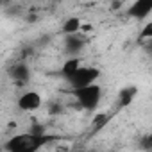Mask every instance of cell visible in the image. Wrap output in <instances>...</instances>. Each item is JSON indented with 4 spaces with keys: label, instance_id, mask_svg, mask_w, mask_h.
I'll use <instances>...</instances> for the list:
<instances>
[{
    "label": "cell",
    "instance_id": "1",
    "mask_svg": "<svg viewBox=\"0 0 152 152\" xmlns=\"http://www.w3.org/2000/svg\"><path fill=\"white\" fill-rule=\"evenodd\" d=\"M45 141H47L45 136H38V134L29 132V134H22V136L11 138V140L4 145V148L9 150V152H34V150H38Z\"/></svg>",
    "mask_w": 152,
    "mask_h": 152
},
{
    "label": "cell",
    "instance_id": "2",
    "mask_svg": "<svg viewBox=\"0 0 152 152\" xmlns=\"http://www.w3.org/2000/svg\"><path fill=\"white\" fill-rule=\"evenodd\" d=\"M99 77H100V70L99 68H95V66H81L73 75H70L66 81H68L70 88L75 91L79 88H84V86H90V84L97 83Z\"/></svg>",
    "mask_w": 152,
    "mask_h": 152
},
{
    "label": "cell",
    "instance_id": "3",
    "mask_svg": "<svg viewBox=\"0 0 152 152\" xmlns=\"http://www.w3.org/2000/svg\"><path fill=\"white\" fill-rule=\"evenodd\" d=\"M75 99H77V102L84 109H90V111L97 109V106L102 99V88L97 83L84 86V88H79V90H75Z\"/></svg>",
    "mask_w": 152,
    "mask_h": 152
},
{
    "label": "cell",
    "instance_id": "4",
    "mask_svg": "<svg viewBox=\"0 0 152 152\" xmlns=\"http://www.w3.org/2000/svg\"><path fill=\"white\" fill-rule=\"evenodd\" d=\"M152 13V0H134L127 15L134 20H145Z\"/></svg>",
    "mask_w": 152,
    "mask_h": 152
},
{
    "label": "cell",
    "instance_id": "5",
    "mask_svg": "<svg viewBox=\"0 0 152 152\" xmlns=\"http://www.w3.org/2000/svg\"><path fill=\"white\" fill-rule=\"evenodd\" d=\"M16 104L22 111H36L41 106V95L38 91H25L23 95H20Z\"/></svg>",
    "mask_w": 152,
    "mask_h": 152
},
{
    "label": "cell",
    "instance_id": "6",
    "mask_svg": "<svg viewBox=\"0 0 152 152\" xmlns=\"http://www.w3.org/2000/svg\"><path fill=\"white\" fill-rule=\"evenodd\" d=\"M84 43H86V36L79 34V32L77 34H66V38H64V48L70 54H77L84 47Z\"/></svg>",
    "mask_w": 152,
    "mask_h": 152
},
{
    "label": "cell",
    "instance_id": "7",
    "mask_svg": "<svg viewBox=\"0 0 152 152\" xmlns=\"http://www.w3.org/2000/svg\"><path fill=\"white\" fill-rule=\"evenodd\" d=\"M9 75L15 81H18V83H27L29 77H31V70L25 64H15V66H11Z\"/></svg>",
    "mask_w": 152,
    "mask_h": 152
},
{
    "label": "cell",
    "instance_id": "8",
    "mask_svg": "<svg viewBox=\"0 0 152 152\" xmlns=\"http://www.w3.org/2000/svg\"><path fill=\"white\" fill-rule=\"evenodd\" d=\"M136 93H138L136 86H127V88L120 90V93H118V106H120V107H127V106L134 100Z\"/></svg>",
    "mask_w": 152,
    "mask_h": 152
},
{
    "label": "cell",
    "instance_id": "9",
    "mask_svg": "<svg viewBox=\"0 0 152 152\" xmlns=\"http://www.w3.org/2000/svg\"><path fill=\"white\" fill-rule=\"evenodd\" d=\"M81 66H83V63H81L79 57H72V59H68V61L63 64V68H61V75H63L64 79H68L70 75H73Z\"/></svg>",
    "mask_w": 152,
    "mask_h": 152
},
{
    "label": "cell",
    "instance_id": "10",
    "mask_svg": "<svg viewBox=\"0 0 152 152\" xmlns=\"http://www.w3.org/2000/svg\"><path fill=\"white\" fill-rule=\"evenodd\" d=\"M81 29H83V22L77 16H72L63 23V32L64 34H77V32H81Z\"/></svg>",
    "mask_w": 152,
    "mask_h": 152
},
{
    "label": "cell",
    "instance_id": "11",
    "mask_svg": "<svg viewBox=\"0 0 152 152\" xmlns=\"http://www.w3.org/2000/svg\"><path fill=\"white\" fill-rule=\"evenodd\" d=\"M107 120H109L107 115H97L95 120H93V132H99V131L107 124Z\"/></svg>",
    "mask_w": 152,
    "mask_h": 152
},
{
    "label": "cell",
    "instance_id": "12",
    "mask_svg": "<svg viewBox=\"0 0 152 152\" xmlns=\"http://www.w3.org/2000/svg\"><path fill=\"white\" fill-rule=\"evenodd\" d=\"M140 38H141V39H152V22H150V23H147V25L141 29Z\"/></svg>",
    "mask_w": 152,
    "mask_h": 152
},
{
    "label": "cell",
    "instance_id": "13",
    "mask_svg": "<svg viewBox=\"0 0 152 152\" xmlns=\"http://www.w3.org/2000/svg\"><path fill=\"white\" fill-rule=\"evenodd\" d=\"M91 29H93V27H91V25H84V23H83V29H81V31H83V32H84V34H86V32H90V31H91Z\"/></svg>",
    "mask_w": 152,
    "mask_h": 152
},
{
    "label": "cell",
    "instance_id": "14",
    "mask_svg": "<svg viewBox=\"0 0 152 152\" xmlns=\"http://www.w3.org/2000/svg\"><path fill=\"white\" fill-rule=\"evenodd\" d=\"M147 147H152V132L147 136Z\"/></svg>",
    "mask_w": 152,
    "mask_h": 152
},
{
    "label": "cell",
    "instance_id": "15",
    "mask_svg": "<svg viewBox=\"0 0 152 152\" xmlns=\"http://www.w3.org/2000/svg\"><path fill=\"white\" fill-rule=\"evenodd\" d=\"M113 2H115V0H113Z\"/></svg>",
    "mask_w": 152,
    "mask_h": 152
}]
</instances>
